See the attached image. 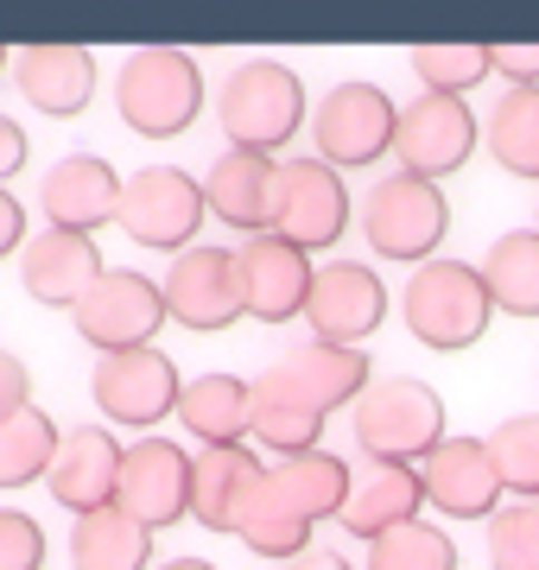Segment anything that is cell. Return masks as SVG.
<instances>
[{
  "label": "cell",
  "mask_w": 539,
  "mask_h": 570,
  "mask_svg": "<svg viewBox=\"0 0 539 570\" xmlns=\"http://www.w3.org/2000/svg\"><path fill=\"white\" fill-rule=\"evenodd\" d=\"M216 115H223V134L235 153H267L273 159L312 108H305L298 70H286L280 58H242L216 89Z\"/></svg>",
  "instance_id": "1"
},
{
  "label": "cell",
  "mask_w": 539,
  "mask_h": 570,
  "mask_svg": "<svg viewBox=\"0 0 539 570\" xmlns=\"http://www.w3.org/2000/svg\"><path fill=\"white\" fill-rule=\"evenodd\" d=\"M115 108L140 140H178L204 108V70L178 45H146L115 70Z\"/></svg>",
  "instance_id": "2"
},
{
  "label": "cell",
  "mask_w": 539,
  "mask_h": 570,
  "mask_svg": "<svg viewBox=\"0 0 539 570\" xmlns=\"http://www.w3.org/2000/svg\"><path fill=\"white\" fill-rule=\"evenodd\" d=\"M400 317H406V330L425 348L451 355V348L482 343V330H489L496 311H489V292H482L470 261H425L406 279V292H400Z\"/></svg>",
  "instance_id": "3"
},
{
  "label": "cell",
  "mask_w": 539,
  "mask_h": 570,
  "mask_svg": "<svg viewBox=\"0 0 539 570\" xmlns=\"http://www.w3.org/2000/svg\"><path fill=\"white\" fill-rule=\"evenodd\" d=\"M444 438V400L425 381H369L355 400V444L369 463H406L413 469L425 450Z\"/></svg>",
  "instance_id": "4"
},
{
  "label": "cell",
  "mask_w": 539,
  "mask_h": 570,
  "mask_svg": "<svg viewBox=\"0 0 539 570\" xmlns=\"http://www.w3.org/2000/svg\"><path fill=\"white\" fill-rule=\"evenodd\" d=\"M444 228H451L444 190L425 184V178L394 171V178H381L369 197H362V235H369V247L381 254V261L425 266L438 254V242H444Z\"/></svg>",
  "instance_id": "5"
},
{
  "label": "cell",
  "mask_w": 539,
  "mask_h": 570,
  "mask_svg": "<svg viewBox=\"0 0 539 570\" xmlns=\"http://www.w3.org/2000/svg\"><path fill=\"white\" fill-rule=\"evenodd\" d=\"M115 223H121L127 242L159 247V254H185L197 242V228H204V190L178 165H146L121 184Z\"/></svg>",
  "instance_id": "6"
},
{
  "label": "cell",
  "mask_w": 539,
  "mask_h": 570,
  "mask_svg": "<svg viewBox=\"0 0 539 570\" xmlns=\"http://www.w3.org/2000/svg\"><path fill=\"white\" fill-rule=\"evenodd\" d=\"M70 324H77V336L89 348H102V355L153 348V336L166 330V298H159V285L146 279V273L102 266V279L70 305Z\"/></svg>",
  "instance_id": "7"
},
{
  "label": "cell",
  "mask_w": 539,
  "mask_h": 570,
  "mask_svg": "<svg viewBox=\"0 0 539 570\" xmlns=\"http://www.w3.org/2000/svg\"><path fill=\"white\" fill-rule=\"evenodd\" d=\"M394 115L400 108L381 82H336L312 115L317 159L331 165V171H362V165L388 159V146H394Z\"/></svg>",
  "instance_id": "8"
},
{
  "label": "cell",
  "mask_w": 539,
  "mask_h": 570,
  "mask_svg": "<svg viewBox=\"0 0 539 570\" xmlns=\"http://www.w3.org/2000/svg\"><path fill=\"white\" fill-rule=\"evenodd\" d=\"M369 374H374V367H369V355H362V348L305 343L298 355L273 362L267 374H254L248 387H254V393H273V400H286V406H298V412H317V419H331L336 406L362 400Z\"/></svg>",
  "instance_id": "9"
},
{
  "label": "cell",
  "mask_w": 539,
  "mask_h": 570,
  "mask_svg": "<svg viewBox=\"0 0 539 570\" xmlns=\"http://www.w3.org/2000/svg\"><path fill=\"white\" fill-rule=\"evenodd\" d=\"M115 508L146 532L178 527L185 508H190V456H185V444H171V438H140V444H127L121 469H115Z\"/></svg>",
  "instance_id": "10"
},
{
  "label": "cell",
  "mask_w": 539,
  "mask_h": 570,
  "mask_svg": "<svg viewBox=\"0 0 539 570\" xmlns=\"http://www.w3.org/2000/svg\"><path fill=\"white\" fill-rule=\"evenodd\" d=\"M178 387H185V374L171 355L159 348H121V355H102L96 374H89V393H96V412H102L108 425H159L171 419L178 406Z\"/></svg>",
  "instance_id": "11"
},
{
  "label": "cell",
  "mask_w": 539,
  "mask_h": 570,
  "mask_svg": "<svg viewBox=\"0 0 539 570\" xmlns=\"http://www.w3.org/2000/svg\"><path fill=\"white\" fill-rule=\"evenodd\" d=\"M388 153H400L406 178H425V184L451 178L477 153V115L457 96H419L394 115V146Z\"/></svg>",
  "instance_id": "12"
},
{
  "label": "cell",
  "mask_w": 539,
  "mask_h": 570,
  "mask_svg": "<svg viewBox=\"0 0 539 570\" xmlns=\"http://www.w3.org/2000/svg\"><path fill=\"white\" fill-rule=\"evenodd\" d=\"M305 324L317 330V343L362 348L374 330L388 324V285L362 261H331L312 266V292H305Z\"/></svg>",
  "instance_id": "13"
},
{
  "label": "cell",
  "mask_w": 539,
  "mask_h": 570,
  "mask_svg": "<svg viewBox=\"0 0 539 570\" xmlns=\"http://www.w3.org/2000/svg\"><path fill=\"white\" fill-rule=\"evenodd\" d=\"M159 298H166V324H185L197 336H216V330L242 324L235 254L228 247H185V254H171L166 279H159Z\"/></svg>",
  "instance_id": "14"
},
{
  "label": "cell",
  "mask_w": 539,
  "mask_h": 570,
  "mask_svg": "<svg viewBox=\"0 0 539 570\" xmlns=\"http://www.w3.org/2000/svg\"><path fill=\"white\" fill-rule=\"evenodd\" d=\"M350 228V190L343 171H331L324 159H292L280 165V204H273V235L292 242L298 254L336 247Z\"/></svg>",
  "instance_id": "15"
},
{
  "label": "cell",
  "mask_w": 539,
  "mask_h": 570,
  "mask_svg": "<svg viewBox=\"0 0 539 570\" xmlns=\"http://www.w3.org/2000/svg\"><path fill=\"white\" fill-rule=\"evenodd\" d=\"M235 285H242V317L254 324H292L312 292V254H298L280 235H248L235 254Z\"/></svg>",
  "instance_id": "16"
},
{
  "label": "cell",
  "mask_w": 539,
  "mask_h": 570,
  "mask_svg": "<svg viewBox=\"0 0 539 570\" xmlns=\"http://www.w3.org/2000/svg\"><path fill=\"white\" fill-rule=\"evenodd\" d=\"M413 475H419V494L451 520H489L501 501V475L489 463L482 438H438L413 463Z\"/></svg>",
  "instance_id": "17"
},
{
  "label": "cell",
  "mask_w": 539,
  "mask_h": 570,
  "mask_svg": "<svg viewBox=\"0 0 539 570\" xmlns=\"http://www.w3.org/2000/svg\"><path fill=\"white\" fill-rule=\"evenodd\" d=\"M204 216L242 228V235H273V204H280V159L267 153H235L228 146L223 159L204 171Z\"/></svg>",
  "instance_id": "18"
},
{
  "label": "cell",
  "mask_w": 539,
  "mask_h": 570,
  "mask_svg": "<svg viewBox=\"0 0 539 570\" xmlns=\"http://www.w3.org/2000/svg\"><path fill=\"white\" fill-rule=\"evenodd\" d=\"M45 223L51 228H70V235H89L96 242V228L115 223V204H121V178H115V165L102 153H70L45 171Z\"/></svg>",
  "instance_id": "19"
},
{
  "label": "cell",
  "mask_w": 539,
  "mask_h": 570,
  "mask_svg": "<svg viewBox=\"0 0 539 570\" xmlns=\"http://www.w3.org/2000/svg\"><path fill=\"white\" fill-rule=\"evenodd\" d=\"M102 279V254L89 235H70V228H45L20 247V285L26 298H39L51 311H70L89 285Z\"/></svg>",
  "instance_id": "20"
},
{
  "label": "cell",
  "mask_w": 539,
  "mask_h": 570,
  "mask_svg": "<svg viewBox=\"0 0 539 570\" xmlns=\"http://www.w3.org/2000/svg\"><path fill=\"white\" fill-rule=\"evenodd\" d=\"M115 469H121V444L108 425H84L58 438V456L45 469L51 482V501L70 513H96V508H115Z\"/></svg>",
  "instance_id": "21"
},
{
  "label": "cell",
  "mask_w": 539,
  "mask_h": 570,
  "mask_svg": "<svg viewBox=\"0 0 539 570\" xmlns=\"http://www.w3.org/2000/svg\"><path fill=\"white\" fill-rule=\"evenodd\" d=\"M13 82H20V96L39 115L70 121L96 96V58H89L84 45H26L20 58H13Z\"/></svg>",
  "instance_id": "22"
},
{
  "label": "cell",
  "mask_w": 539,
  "mask_h": 570,
  "mask_svg": "<svg viewBox=\"0 0 539 570\" xmlns=\"http://www.w3.org/2000/svg\"><path fill=\"white\" fill-rule=\"evenodd\" d=\"M228 532H235L248 551L273 558V564H286V558H298V551L312 546V520L273 489L267 469H261V482H248V494L228 508Z\"/></svg>",
  "instance_id": "23"
},
{
  "label": "cell",
  "mask_w": 539,
  "mask_h": 570,
  "mask_svg": "<svg viewBox=\"0 0 539 570\" xmlns=\"http://www.w3.org/2000/svg\"><path fill=\"white\" fill-rule=\"evenodd\" d=\"M425 494H419V475L406 463H374L362 469V482H350V501H343V532L350 539H381L388 527H406L419 520Z\"/></svg>",
  "instance_id": "24"
},
{
  "label": "cell",
  "mask_w": 539,
  "mask_h": 570,
  "mask_svg": "<svg viewBox=\"0 0 539 570\" xmlns=\"http://www.w3.org/2000/svg\"><path fill=\"white\" fill-rule=\"evenodd\" d=\"M178 425L197 438L204 450L242 444L248 438V381L242 374H190L178 387Z\"/></svg>",
  "instance_id": "25"
},
{
  "label": "cell",
  "mask_w": 539,
  "mask_h": 570,
  "mask_svg": "<svg viewBox=\"0 0 539 570\" xmlns=\"http://www.w3.org/2000/svg\"><path fill=\"white\" fill-rule=\"evenodd\" d=\"M248 482H261V463H254L248 444H216V450H197L190 463V520L209 532H228V508L248 494Z\"/></svg>",
  "instance_id": "26"
},
{
  "label": "cell",
  "mask_w": 539,
  "mask_h": 570,
  "mask_svg": "<svg viewBox=\"0 0 539 570\" xmlns=\"http://www.w3.org/2000/svg\"><path fill=\"white\" fill-rule=\"evenodd\" d=\"M477 279H482V292H489V311L539 317V235L533 228L496 235V247H489L482 266H477Z\"/></svg>",
  "instance_id": "27"
},
{
  "label": "cell",
  "mask_w": 539,
  "mask_h": 570,
  "mask_svg": "<svg viewBox=\"0 0 539 570\" xmlns=\"http://www.w3.org/2000/svg\"><path fill=\"white\" fill-rule=\"evenodd\" d=\"M70 564L77 570H146L153 564V532L134 527L121 508L77 513V527H70Z\"/></svg>",
  "instance_id": "28"
},
{
  "label": "cell",
  "mask_w": 539,
  "mask_h": 570,
  "mask_svg": "<svg viewBox=\"0 0 539 570\" xmlns=\"http://www.w3.org/2000/svg\"><path fill=\"white\" fill-rule=\"evenodd\" d=\"M267 482L286 494L305 520H336L343 501H350V463L331 456V450H298V456H280V469H267Z\"/></svg>",
  "instance_id": "29"
},
{
  "label": "cell",
  "mask_w": 539,
  "mask_h": 570,
  "mask_svg": "<svg viewBox=\"0 0 539 570\" xmlns=\"http://www.w3.org/2000/svg\"><path fill=\"white\" fill-rule=\"evenodd\" d=\"M58 456V419L39 406H20L13 419H0V489H26L39 482Z\"/></svg>",
  "instance_id": "30"
},
{
  "label": "cell",
  "mask_w": 539,
  "mask_h": 570,
  "mask_svg": "<svg viewBox=\"0 0 539 570\" xmlns=\"http://www.w3.org/2000/svg\"><path fill=\"white\" fill-rule=\"evenodd\" d=\"M489 153L501 171L539 178V89H508L489 115Z\"/></svg>",
  "instance_id": "31"
},
{
  "label": "cell",
  "mask_w": 539,
  "mask_h": 570,
  "mask_svg": "<svg viewBox=\"0 0 539 570\" xmlns=\"http://www.w3.org/2000/svg\"><path fill=\"white\" fill-rule=\"evenodd\" d=\"M482 450H489V463H496L501 489H514L520 501H539V419L533 412L496 425L489 438H482Z\"/></svg>",
  "instance_id": "32"
},
{
  "label": "cell",
  "mask_w": 539,
  "mask_h": 570,
  "mask_svg": "<svg viewBox=\"0 0 539 570\" xmlns=\"http://www.w3.org/2000/svg\"><path fill=\"white\" fill-rule=\"evenodd\" d=\"M369 570H457V546L451 532L438 527H388L381 539H369Z\"/></svg>",
  "instance_id": "33"
},
{
  "label": "cell",
  "mask_w": 539,
  "mask_h": 570,
  "mask_svg": "<svg viewBox=\"0 0 539 570\" xmlns=\"http://www.w3.org/2000/svg\"><path fill=\"white\" fill-rule=\"evenodd\" d=\"M413 70L425 96H470L489 77V45H413Z\"/></svg>",
  "instance_id": "34"
},
{
  "label": "cell",
  "mask_w": 539,
  "mask_h": 570,
  "mask_svg": "<svg viewBox=\"0 0 539 570\" xmlns=\"http://www.w3.org/2000/svg\"><path fill=\"white\" fill-rule=\"evenodd\" d=\"M248 431H254L267 450H280V456H298V450H317V438H324V419H317V412L286 406V400H273V393H254V387H248Z\"/></svg>",
  "instance_id": "35"
},
{
  "label": "cell",
  "mask_w": 539,
  "mask_h": 570,
  "mask_svg": "<svg viewBox=\"0 0 539 570\" xmlns=\"http://www.w3.org/2000/svg\"><path fill=\"white\" fill-rule=\"evenodd\" d=\"M489 570H539V501L489 513Z\"/></svg>",
  "instance_id": "36"
},
{
  "label": "cell",
  "mask_w": 539,
  "mask_h": 570,
  "mask_svg": "<svg viewBox=\"0 0 539 570\" xmlns=\"http://www.w3.org/2000/svg\"><path fill=\"white\" fill-rule=\"evenodd\" d=\"M0 570H45V532L20 508H0Z\"/></svg>",
  "instance_id": "37"
},
{
  "label": "cell",
  "mask_w": 539,
  "mask_h": 570,
  "mask_svg": "<svg viewBox=\"0 0 539 570\" xmlns=\"http://www.w3.org/2000/svg\"><path fill=\"white\" fill-rule=\"evenodd\" d=\"M508 77L514 89H539V39L533 45H489V77Z\"/></svg>",
  "instance_id": "38"
},
{
  "label": "cell",
  "mask_w": 539,
  "mask_h": 570,
  "mask_svg": "<svg viewBox=\"0 0 539 570\" xmlns=\"http://www.w3.org/2000/svg\"><path fill=\"white\" fill-rule=\"evenodd\" d=\"M26 393H32V374H26V362L13 355V348H0V419H13L20 406H32Z\"/></svg>",
  "instance_id": "39"
},
{
  "label": "cell",
  "mask_w": 539,
  "mask_h": 570,
  "mask_svg": "<svg viewBox=\"0 0 539 570\" xmlns=\"http://www.w3.org/2000/svg\"><path fill=\"white\" fill-rule=\"evenodd\" d=\"M20 247H26V209H20V197L0 184V261L20 254Z\"/></svg>",
  "instance_id": "40"
},
{
  "label": "cell",
  "mask_w": 539,
  "mask_h": 570,
  "mask_svg": "<svg viewBox=\"0 0 539 570\" xmlns=\"http://www.w3.org/2000/svg\"><path fill=\"white\" fill-rule=\"evenodd\" d=\"M26 153H32V146H26V127L0 115V184L13 178V171H26Z\"/></svg>",
  "instance_id": "41"
},
{
  "label": "cell",
  "mask_w": 539,
  "mask_h": 570,
  "mask_svg": "<svg viewBox=\"0 0 539 570\" xmlns=\"http://www.w3.org/2000/svg\"><path fill=\"white\" fill-rule=\"evenodd\" d=\"M280 570H350V564H343L336 551H317V546H305V551H298V558H286V564H280Z\"/></svg>",
  "instance_id": "42"
},
{
  "label": "cell",
  "mask_w": 539,
  "mask_h": 570,
  "mask_svg": "<svg viewBox=\"0 0 539 570\" xmlns=\"http://www.w3.org/2000/svg\"><path fill=\"white\" fill-rule=\"evenodd\" d=\"M159 570H216V564H209V558H166Z\"/></svg>",
  "instance_id": "43"
},
{
  "label": "cell",
  "mask_w": 539,
  "mask_h": 570,
  "mask_svg": "<svg viewBox=\"0 0 539 570\" xmlns=\"http://www.w3.org/2000/svg\"><path fill=\"white\" fill-rule=\"evenodd\" d=\"M7 63H13V58H7V45H0V70H7Z\"/></svg>",
  "instance_id": "44"
},
{
  "label": "cell",
  "mask_w": 539,
  "mask_h": 570,
  "mask_svg": "<svg viewBox=\"0 0 539 570\" xmlns=\"http://www.w3.org/2000/svg\"><path fill=\"white\" fill-rule=\"evenodd\" d=\"M533 223H539V216H533ZM533 235H539V228H533Z\"/></svg>",
  "instance_id": "45"
}]
</instances>
